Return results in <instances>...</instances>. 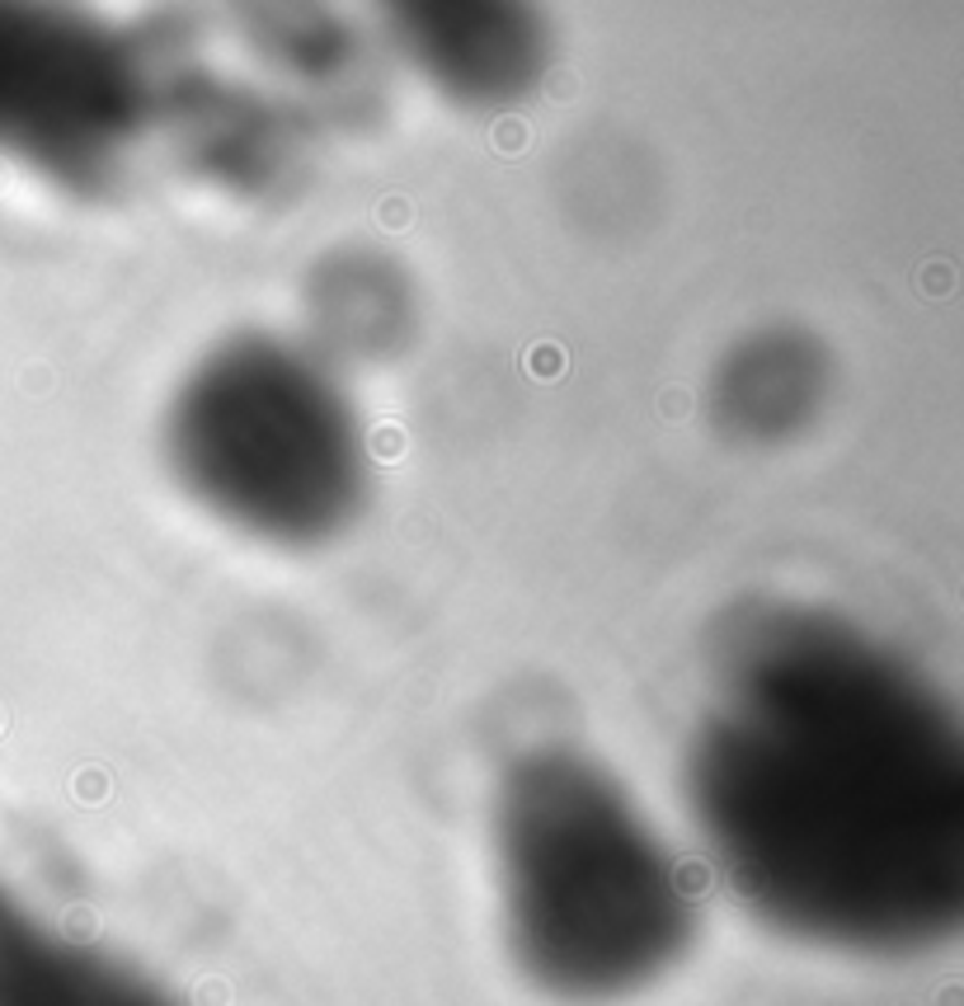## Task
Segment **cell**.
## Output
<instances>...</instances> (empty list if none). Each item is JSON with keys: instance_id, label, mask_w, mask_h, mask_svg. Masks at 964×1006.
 <instances>
[{"instance_id": "6da1fadb", "label": "cell", "mask_w": 964, "mask_h": 1006, "mask_svg": "<svg viewBox=\"0 0 964 1006\" xmlns=\"http://www.w3.org/2000/svg\"><path fill=\"white\" fill-rule=\"evenodd\" d=\"M687 786L720 866L776 927L861 951L951 931L960 720L871 631L814 607L744 612L715 649Z\"/></svg>"}, {"instance_id": "7a4b0ae2", "label": "cell", "mask_w": 964, "mask_h": 1006, "mask_svg": "<svg viewBox=\"0 0 964 1006\" xmlns=\"http://www.w3.org/2000/svg\"><path fill=\"white\" fill-rule=\"evenodd\" d=\"M499 866L513 945L556 993H631L687 937L669 846L626 790L579 753H532L508 767Z\"/></svg>"}, {"instance_id": "3957f363", "label": "cell", "mask_w": 964, "mask_h": 1006, "mask_svg": "<svg viewBox=\"0 0 964 1006\" xmlns=\"http://www.w3.org/2000/svg\"><path fill=\"white\" fill-rule=\"evenodd\" d=\"M165 451L207 513L274 546L330 542L363 508L367 447L344 386L274 334H240L183 377Z\"/></svg>"}, {"instance_id": "277c9868", "label": "cell", "mask_w": 964, "mask_h": 1006, "mask_svg": "<svg viewBox=\"0 0 964 1006\" xmlns=\"http://www.w3.org/2000/svg\"><path fill=\"white\" fill-rule=\"evenodd\" d=\"M155 109L123 28L71 10L0 5V155L66 189H104Z\"/></svg>"}, {"instance_id": "5b68a950", "label": "cell", "mask_w": 964, "mask_h": 1006, "mask_svg": "<svg viewBox=\"0 0 964 1006\" xmlns=\"http://www.w3.org/2000/svg\"><path fill=\"white\" fill-rule=\"evenodd\" d=\"M386 28L405 62L461 104H518L550 66V34L522 5H401Z\"/></svg>"}, {"instance_id": "8992f818", "label": "cell", "mask_w": 964, "mask_h": 1006, "mask_svg": "<svg viewBox=\"0 0 964 1006\" xmlns=\"http://www.w3.org/2000/svg\"><path fill=\"white\" fill-rule=\"evenodd\" d=\"M828 386V362L800 330H762L720 362L711 405L720 429L744 443H782L814 419Z\"/></svg>"}, {"instance_id": "52a82bcc", "label": "cell", "mask_w": 964, "mask_h": 1006, "mask_svg": "<svg viewBox=\"0 0 964 1006\" xmlns=\"http://www.w3.org/2000/svg\"><path fill=\"white\" fill-rule=\"evenodd\" d=\"M310 296L320 306V330H330L353 353L386 348L409 324L405 282L395 278V268L367 259V254L363 259H334L325 268V278L310 288Z\"/></svg>"}]
</instances>
